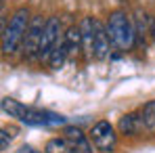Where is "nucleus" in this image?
<instances>
[{"label":"nucleus","instance_id":"f257e3e1","mask_svg":"<svg viewBox=\"0 0 155 153\" xmlns=\"http://www.w3.org/2000/svg\"><path fill=\"white\" fill-rule=\"evenodd\" d=\"M107 34L109 40L115 48L120 51H130L136 38V27L124 11H113L107 19Z\"/></svg>","mask_w":155,"mask_h":153},{"label":"nucleus","instance_id":"f03ea898","mask_svg":"<svg viewBox=\"0 0 155 153\" xmlns=\"http://www.w3.org/2000/svg\"><path fill=\"white\" fill-rule=\"evenodd\" d=\"M29 21H31V17L25 6H21L13 13L8 27L2 32V52L4 55H13L15 51H19V46L23 44L27 27H29Z\"/></svg>","mask_w":155,"mask_h":153},{"label":"nucleus","instance_id":"7ed1b4c3","mask_svg":"<svg viewBox=\"0 0 155 153\" xmlns=\"http://www.w3.org/2000/svg\"><path fill=\"white\" fill-rule=\"evenodd\" d=\"M44 27H46V19L42 15H36L31 17L29 27L25 32V38H23V55L27 59H34L36 55H40V44H42V34H44Z\"/></svg>","mask_w":155,"mask_h":153},{"label":"nucleus","instance_id":"20e7f679","mask_svg":"<svg viewBox=\"0 0 155 153\" xmlns=\"http://www.w3.org/2000/svg\"><path fill=\"white\" fill-rule=\"evenodd\" d=\"M90 141L94 145V149L101 153H111L115 149V143H117V134H115V128L111 126L107 120L97 122L92 130H90Z\"/></svg>","mask_w":155,"mask_h":153},{"label":"nucleus","instance_id":"39448f33","mask_svg":"<svg viewBox=\"0 0 155 153\" xmlns=\"http://www.w3.org/2000/svg\"><path fill=\"white\" fill-rule=\"evenodd\" d=\"M23 124L27 126H57V124H65V118L63 115H57L51 111H44V109H34V107H25L21 109L19 118Z\"/></svg>","mask_w":155,"mask_h":153},{"label":"nucleus","instance_id":"423d86ee","mask_svg":"<svg viewBox=\"0 0 155 153\" xmlns=\"http://www.w3.org/2000/svg\"><path fill=\"white\" fill-rule=\"evenodd\" d=\"M59 34H61V19H59V17L46 19V27H44V34H42V44H40V55H38L42 61H48L52 48H54L57 42L61 40Z\"/></svg>","mask_w":155,"mask_h":153},{"label":"nucleus","instance_id":"0eeeda50","mask_svg":"<svg viewBox=\"0 0 155 153\" xmlns=\"http://www.w3.org/2000/svg\"><path fill=\"white\" fill-rule=\"evenodd\" d=\"M63 138L67 141L69 149L74 153H94L92 151V143L88 141V136L76 126H67L63 130Z\"/></svg>","mask_w":155,"mask_h":153},{"label":"nucleus","instance_id":"6e6552de","mask_svg":"<svg viewBox=\"0 0 155 153\" xmlns=\"http://www.w3.org/2000/svg\"><path fill=\"white\" fill-rule=\"evenodd\" d=\"M80 32H82V52L86 59H94V32H97V19L84 17L80 21Z\"/></svg>","mask_w":155,"mask_h":153},{"label":"nucleus","instance_id":"1a4fd4ad","mask_svg":"<svg viewBox=\"0 0 155 153\" xmlns=\"http://www.w3.org/2000/svg\"><path fill=\"white\" fill-rule=\"evenodd\" d=\"M109 46L111 40H109V34H107V23L97 21V32H94V59L97 61H105L109 57Z\"/></svg>","mask_w":155,"mask_h":153},{"label":"nucleus","instance_id":"9d476101","mask_svg":"<svg viewBox=\"0 0 155 153\" xmlns=\"http://www.w3.org/2000/svg\"><path fill=\"white\" fill-rule=\"evenodd\" d=\"M143 128H145V122H143L140 113H126L120 118V124H117L120 134H124V136H136L143 132Z\"/></svg>","mask_w":155,"mask_h":153},{"label":"nucleus","instance_id":"9b49d317","mask_svg":"<svg viewBox=\"0 0 155 153\" xmlns=\"http://www.w3.org/2000/svg\"><path fill=\"white\" fill-rule=\"evenodd\" d=\"M63 40H65L69 59H76L78 55H80V51H82V32H80V25L69 27V29L63 34Z\"/></svg>","mask_w":155,"mask_h":153},{"label":"nucleus","instance_id":"f8f14e48","mask_svg":"<svg viewBox=\"0 0 155 153\" xmlns=\"http://www.w3.org/2000/svg\"><path fill=\"white\" fill-rule=\"evenodd\" d=\"M67 59H69V55H67V46H65V40L61 38V40L57 42V46L52 48L51 57H48V65H51L52 69H61V67L65 65Z\"/></svg>","mask_w":155,"mask_h":153},{"label":"nucleus","instance_id":"ddd939ff","mask_svg":"<svg viewBox=\"0 0 155 153\" xmlns=\"http://www.w3.org/2000/svg\"><path fill=\"white\" fill-rule=\"evenodd\" d=\"M140 115H143V122H145V130L155 132V99L143 105Z\"/></svg>","mask_w":155,"mask_h":153},{"label":"nucleus","instance_id":"4468645a","mask_svg":"<svg viewBox=\"0 0 155 153\" xmlns=\"http://www.w3.org/2000/svg\"><path fill=\"white\" fill-rule=\"evenodd\" d=\"M44 153H74L65 138H51L44 145Z\"/></svg>","mask_w":155,"mask_h":153},{"label":"nucleus","instance_id":"2eb2a0df","mask_svg":"<svg viewBox=\"0 0 155 153\" xmlns=\"http://www.w3.org/2000/svg\"><path fill=\"white\" fill-rule=\"evenodd\" d=\"M8 145H11V136H8V132L2 128V130H0V147H2V151H6Z\"/></svg>","mask_w":155,"mask_h":153},{"label":"nucleus","instance_id":"dca6fc26","mask_svg":"<svg viewBox=\"0 0 155 153\" xmlns=\"http://www.w3.org/2000/svg\"><path fill=\"white\" fill-rule=\"evenodd\" d=\"M19 153H36V151H34L31 147H21V151H19Z\"/></svg>","mask_w":155,"mask_h":153},{"label":"nucleus","instance_id":"f3484780","mask_svg":"<svg viewBox=\"0 0 155 153\" xmlns=\"http://www.w3.org/2000/svg\"><path fill=\"white\" fill-rule=\"evenodd\" d=\"M151 36H153V44H155V27L151 29Z\"/></svg>","mask_w":155,"mask_h":153}]
</instances>
